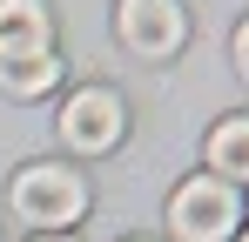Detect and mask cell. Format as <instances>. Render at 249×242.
Masks as SVG:
<instances>
[{
    "mask_svg": "<svg viewBox=\"0 0 249 242\" xmlns=\"http://www.w3.org/2000/svg\"><path fill=\"white\" fill-rule=\"evenodd\" d=\"M34 242H74V236H34Z\"/></svg>",
    "mask_w": 249,
    "mask_h": 242,
    "instance_id": "cell-9",
    "label": "cell"
},
{
    "mask_svg": "<svg viewBox=\"0 0 249 242\" xmlns=\"http://www.w3.org/2000/svg\"><path fill=\"white\" fill-rule=\"evenodd\" d=\"M236 74L249 81V20H243V27H236Z\"/></svg>",
    "mask_w": 249,
    "mask_h": 242,
    "instance_id": "cell-8",
    "label": "cell"
},
{
    "mask_svg": "<svg viewBox=\"0 0 249 242\" xmlns=\"http://www.w3.org/2000/svg\"><path fill=\"white\" fill-rule=\"evenodd\" d=\"M115 34H122L128 54H142V61H168V54L189 40V20H182L175 0H122V7H115Z\"/></svg>",
    "mask_w": 249,
    "mask_h": 242,
    "instance_id": "cell-4",
    "label": "cell"
},
{
    "mask_svg": "<svg viewBox=\"0 0 249 242\" xmlns=\"http://www.w3.org/2000/svg\"><path fill=\"white\" fill-rule=\"evenodd\" d=\"M168 229H175V242H229L243 229V195L215 175H189L168 202Z\"/></svg>",
    "mask_w": 249,
    "mask_h": 242,
    "instance_id": "cell-2",
    "label": "cell"
},
{
    "mask_svg": "<svg viewBox=\"0 0 249 242\" xmlns=\"http://www.w3.org/2000/svg\"><path fill=\"white\" fill-rule=\"evenodd\" d=\"M0 47H54L41 0H0Z\"/></svg>",
    "mask_w": 249,
    "mask_h": 242,
    "instance_id": "cell-7",
    "label": "cell"
},
{
    "mask_svg": "<svg viewBox=\"0 0 249 242\" xmlns=\"http://www.w3.org/2000/svg\"><path fill=\"white\" fill-rule=\"evenodd\" d=\"M61 81V54L54 47H0V87L14 101H34Z\"/></svg>",
    "mask_w": 249,
    "mask_h": 242,
    "instance_id": "cell-5",
    "label": "cell"
},
{
    "mask_svg": "<svg viewBox=\"0 0 249 242\" xmlns=\"http://www.w3.org/2000/svg\"><path fill=\"white\" fill-rule=\"evenodd\" d=\"M128 135V108L115 87H74L68 108H61V141L81 148V155H108Z\"/></svg>",
    "mask_w": 249,
    "mask_h": 242,
    "instance_id": "cell-3",
    "label": "cell"
},
{
    "mask_svg": "<svg viewBox=\"0 0 249 242\" xmlns=\"http://www.w3.org/2000/svg\"><path fill=\"white\" fill-rule=\"evenodd\" d=\"M243 242H249V222H243Z\"/></svg>",
    "mask_w": 249,
    "mask_h": 242,
    "instance_id": "cell-10",
    "label": "cell"
},
{
    "mask_svg": "<svg viewBox=\"0 0 249 242\" xmlns=\"http://www.w3.org/2000/svg\"><path fill=\"white\" fill-rule=\"evenodd\" d=\"M7 202H14V215H20V222H34L41 236H61L68 222H81L88 182L74 175V168H61V161H27V168L14 175Z\"/></svg>",
    "mask_w": 249,
    "mask_h": 242,
    "instance_id": "cell-1",
    "label": "cell"
},
{
    "mask_svg": "<svg viewBox=\"0 0 249 242\" xmlns=\"http://www.w3.org/2000/svg\"><path fill=\"white\" fill-rule=\"evenodd\" d=\"M209 168H215V182H249V115H229L209 128Z\"/></svg>",
    "mask_w": 249,
    "mask_h": 242,
    "instance_id": "cell-6",
    "label": "cell"
}]
</instances>
